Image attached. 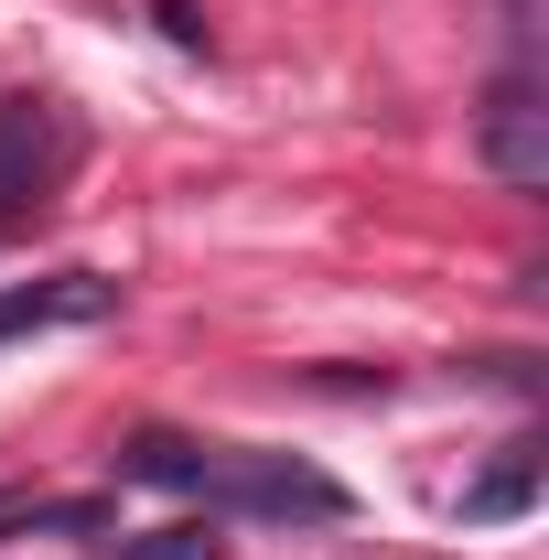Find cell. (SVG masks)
I'll return each mask as SVG.
<instances>
[{"instance_id": "6da1fadb", "label": "cell", "mask_w": 549, "mask_h": 560, "mask_svg": "<svg viewBox=\"0 0 549 560\" xmlns=\"http://www.w3.org/2000/svg\"><path fill=\"white\" fill-rule=\"evenodd\" d=\"M206 495L237 506V517H344V486L313 475V464H291V453H215Z\"/></svg>"}, {"instance_id": "7a4b0ae2", "label": "cell", "mask_w": 549, "mask_h": 560, "mask_svg": "<svg viewBox=\"0 0 549 560\" xmlns=\"http://www.w3.org/2000/svg\"><path fill=\"white\" fill-rule=\"evenodd\" d=\"M55 173H66V119H55V97H0V226L44 206Z\"/></svg>"}, {"instance_id": "3957f363", "label": "cell", "mask_w": 549, "mask_h": 560, "mask_svg": "<svg viewBox=\"0 0 549 560\" xmlns=\"http://www.w3.org/2000/svg\"><path fill=\"white\" fill-rule=\"evenodd\" d=\"M475 162L495 173V184H549V108H539L528 75H506V86L475 108Z\"/></svg>"}, {"instance_id": "277c9868", "label": "cell", "mask_w": 549, "mask_h": 560, "mask_svg": "<svg viewBox=\"0 0 549 560\" xmlns=\"http://www.w3.org/2000/svg\"><path fill=\"white\" fill-rule=\"evenodd\" d=\"M108 313H119V280H97V270L11 280V291H0V346H22V335H66V324H108Z\"/></svg>"}, {"instance_id": "5b68a950", "label": "cell", "mask_w": 549, "mask_h": 560, "mask_svg": "<svg viewBox=\"0 0 549 560\" xmlns=\"http://www.w3.org/2000/svg\"><path fill=\"white\" fill-rule=\"evenodd\" d=\"M119 475H130V486L206 495V475H215V442H184V431H130V442H119Z\"/></svg>"}, {"instance_id": "8992f818", "label": "cell", "mask_w": 549, "mask_h": 560, "mask_svg": "<svg viewBox=\"0 0 549 560\" xmlns=\"http://www.w3.org/2000/svg\"><path fill=\"white\" fill-rule=\"evenodd\" d=\"M11 528H66V539H86V528H108V495H33V486H11L0 495V539Z\"/></svg>"}, {"instance_id": "52a82bcc", "label": "cell", "mask_w": 549, "mask_h": 560, "mask_svg": "<svg viewBox=\"0 0 549 560\" xmlns=\"http://www.w3.org/2000/svg\"><path fill=\"white\" fill-rule=\"evenodd\" d=\"M528 495H539V453H506L495 475L464 486V528H495V517H528Z\"/></svg>"}, {"instance_id": "ba28073f", "label": "cell", "mask_w": 549, "mask_h": 560, "mask_svg": "<svg viewBox=\"0 0 549 560\" xmlns=\"http://www.w3.org/2000/svg\"><path fill=\"white\" fill-rule=\"evenodd\" d=\"M119 560H226V550H215L206 528H151V539H130Z\"/></svg>"}, {"instance_id": "9c48e42d", "label": "cell", "mask_w": 549, "mask_h": 560, "mask_svg": "<svg viewBox=\"0 0 549 560\" xmlns=\"http://www.w3.org/2000/svg\"><path fill=\"white\" fill-rule=\"evenodd\" d=\"M151 11H162V33H173V44H206V22H195V0H151Z\"/></svg>"}]
</instances>
